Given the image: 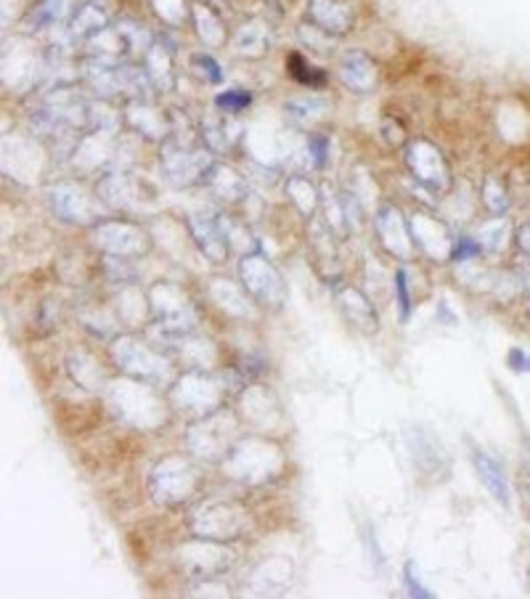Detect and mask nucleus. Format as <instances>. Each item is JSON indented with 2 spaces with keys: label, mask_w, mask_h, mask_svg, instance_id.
Returning a JSON list of instances; mask_svg holds the SVG:
<instances>
[{
  "label": "nucleus",
  "mask_w": 530,
  "mask_h": 599,
  "mask_svg": "<svg viewBox=\"0 0 530 599\" xmlns=\"http://www.w3.org/2000/svg\"><path fill=\"white\" fill-rule=\"evenodd\" d=\"M109 404L119 419L132 427H159L165 422V409L149 382L119 379L109 385Z\"/></svg>",
  "instance_id": "nucleus-1"
},
{
  "label": "nucleus",
  "mask_w": 530,
  "mask_h": 599,
  "mask_svg": "<svg viewBox=\"0 0 530 599\" xmlns=\"http://www.w3.org/2000/svg\"><path fill=\"white\" fill-rule=\"evenodd\" d=\"M223 467L242 483H268L282 472L284 453L265 440H242L223 459Z\"/></svg>",
  "instance_id": "nucleus-2"
},
{
  "label": "nucleus",
  "mask_w": 530,
  "mask_h": 599,
  "mask_svg": "<svg viewBox=\"0 0 530 599\" xmlns=\"http://www.w3.org/2000/svg\"><path fill=\"white\" fill-rule=\"evenodd\" d=\"M239 422L231 411H212L202 417L199 422L186 432V443L197 457L208 459V462H223L231 449L236 446Z\"/></svg>",
  "instance_id": "nucleus-3"
},
{
  "label": "nucleus",
  "mask_w": 530,
  "mask_h": 599,
  "mask_svg": "<svg viewBox=\"0 0 530 599\" xmlns=\"http://www.w3.org/2000/svg\"><path fill=\"white\" fill-rule=\"evenodd\" d=\"M199 472L191 462H186L181 457H168L155 467L149 480L151 496L157 504L162 506H176L186 502L191 493L197 491Z\"/></svg>",
  "instance_id": "nucleus-4"
},
{
  "label": "nucleus",
  "mask_w": 530,
  "mask_h": 599,
  "mask_svg": "<svg viewBox=\"0 0 530 599\" xmlns=\"http://www.w3.org/2000/svg\"><path fill=\"white\" fill-rule=\"evenodd\" d=\"M239 276H242L244 292L252 300L263 302L268 308H278L287 300V285H284L282 274L276 271L274 263H271L261 253H247L242 255L239 263Z\"/></svg>",
  "instance_id": "nucleus-5"
},
{
  "label": "nucleus",
  "mask_w": 530,
  "mask_h": 599,
  "mask_svg": "<svg viewBox=\"0 0 530 599\" xmlns=\"http://www.w3.org/2000/svg\"><path fill=\"white\" fill-rule=\"evenodd\" d=\"M112 355H115V364L123 368L125 374H130L132 379L149 382V385H159L170 377V364L165 355L151 351L146 342H138L132 338H119L112 345Z\"/></svg>",
  "instance_id": "nucleus-6"
},
{
  "label": "nucleus",
  "mask_w": 530,
  "mask_h": 599,
  "mask_svg": "<svg viewBox=\"0 0 530 599\" xmlns=\"http://www.w3.org/2000/svg\"><path fill=\"white\" fill-rule=\"evenodd\" d=\"M93 245L115 258H141L151 253V236L128 221H98L93 226Z\"/></svg>",
  "instance_id": "nucleus-7"
},
{
  "label": "nucleus",
  "mask_w": 530,
  "mask_h": 599,
  "mask_svg": "<svg viewBox=\"0 0 530 599\" xmlns=\"http://www.w3.org/2000/svg\"><path fill=\"white\" fill-rule=\"evenodd\" d=\"M406 164L411 175H414L424 189L433 191V194H448L451 170L446 157L441 154V149H437L435 143L424 141V138L411 141L406 151Z\"/></svg>",
  "instance_id": "nucleus-8"
},
{
  "label": "nucleus",
  "mask_w": 530,
  "mask_h": 599,
  "mask_svg": "<svg viewBox=\"0 0 530 599\" xmlns=\"http://www.w3.org/2000/svg\"><path fill=\"white\" fill-rule=\"evenodd\" d=\"M225 393V385L218 379H210L208 374H202V368L199 372L186 374L172 385V404H178L186 411H194L199 417H208V414L218 411V406H221Z\"/></svg>",
  "instance_id": "nucleus-9"
},
{
  "label": "nucleus",
  "mask_w": 530,
  "mask_h": 599,
  "mask_svg": "<svg viewBox=\"0 0 530 599\" xmlns=\"http://www.w3.org/2000/svg\"><path fill=\"white\" fill-rule=\"evenodd\" d=\"M159 157H162L165 178H168L172 186H191V183L204 181L212 164H215L204 149H186L183 143L168 141H165Z\"/></svg>",
  "instance_id": "nucleus-10"
},
{
  "label": "nucleus",
  "mask_w": 530,
  "mask_h": 599,
  "mask_svg": "<svg viewBox=\"0 0 530 599\" xmlns=\"http://www.w3.org/2000/svg\"><path fill=\"white\" fill-rule=\"evenodd\" d=\"M244 525H247V517H244V512L234 504L212 502L199 506L194 515H191V531H194L197 536L210 538V542L239 538L242 536Z\"/></svg>",
  "instance_id": "nucleus-11"
},
{
  "label": "nucleus",
  "mask_w": 530,
  "mask_h": 599,
  "mask_svg": "<svg viewBox=\"0 0 530 599\" xmlns=\"http://www.w3.org/2000/svg\"><path fill=\"white\" fill-rule=\"evenodd\" d=\"M411 234H414V245L422 249L427 258H433L437 263L454 258V247H456V236L451 234V228L443 221L433 218L427 213H414L409 221Z\"/></svg>",
  "instance_id": "nucleus-12"
},
{
  "label": "nucleus",
  "mask_w": 530,
  "mask_h": 599,
  "mask_svg": "<svg viewBox=\"0 0 530 599\" xmlns=\"http://www.w3.org/2000/svg\"><path fill=\"white\" fill-rule=\"evenodd\" d=\"M98 196L109 205L112 210H144L155 202L151 191L141 186L136 175L128 173H106L102 181H98Z\"/></svg>",
  "instance_id": "nucleus-13"
},
{
  "label": "nucleus",
  "mask_w": 530,
  "mask_h": 599,
  "mask_svg": "<svg viewBox=\"0 0 530 599\" xmlns=\"http://www.w3.org/2000/svg\"><path fill=\"white\" fill-rule=\"evenodd\" d=\"M231 563H234V555L223 546L202 542V544H186L178 549V565L189 573V576H218V573L229 570Z\"/></svg>",
  "instance_id": "nucleus-14"
},
{
  "label": "nucleus",
  "mask_w": 530,
  "mask_h": 599,
  "mask_svg": "<svg viewBox=\"0 0 530 599\" xmlns=\"http://www.w3.org/2000/svg\"><path fill=\"white\" fill-rule=\"evenodd\" d=\"M377 232H380V239L384 249L395 258L409 260L414 258V234H411V226L406 218L401 215V210L395 205H382L380 213H377Z\"/></svg>",
  "instance_id": "nucleus-15"
},
{
  "label": "nucleus",
  "mask_w": 530,
  "mask_h": 599,
  "mask_svg": "<svg viewBox=\"0 0 530 599\" xmlns=\"http://www.w3.org/2000/svg\"><path fill=\"white\" fill-rule=\"evenodd\" d=\"M49 200L53 213L66 223H77V226H85V223H93V226H96L98 223V215L96 210H93V200L88 196V191H83L80 186L59 183V186L51 189Z\"/></svg>",
  "instance_id": "nucleus-16"
},
{
  "label": "nucleus",
  "mask_w": 530,
  "mask_h": 599,
  "mask_svg": "<svg viewBox=\"0 0 530 599\" xmlns=\"http://www.w3.org/2000/svg\"><path fill=\"white\" fill-rule=\"evenodd\" d=\"M189 234L194 236L197 247L210 263H223L229 258V236H225L221 221L208 218V215H189Z\"/></svg>",
  "instance_id": "nucleus-17"
},
{
  "label": "nucleus",
  "mask_w": 530,
  "mask_h": 599,
  "mask_svg": "<svg viewBox=\"0 0 530 599\" xmlns=\"http://www.w3.org/2000/svg\"><path fill=\"white\" fill-rule=\"evenodd\" d=\"M469 457H473V467H475L477 478H480V483L486 485L490 496H494L496 502L504 506V510H512V491H509L507 472H504L499 459L490 457L488 451L477 449V446L469 449Z\"/></svg>",
  "instance_id": "nucleus-18"
},
{
  "label": "nucleus",
  "mask_w": 530,
  "mask_h": 599,
  "mask_svg": "<svg viewBox=\"0 0 530 599\" xmlns=\"http://www.w3.org/2000/svg\"><path fill=\"white\" fill-rule=\"evenodd\" d=\"M337 298V308H340L344 319H348V324L358 329L361 334H374L377 329H380V319H377L374 306H371V300L367 295H361L353 287H340L335 292Z\"/></svg>",
  "instance_id": "nucleus-19"
},
{
  "label": "nucleus",
  "mask_w": 530,
  "mask_h": 599,
  "mask_svg": "<svg viewBox=\"0 0 530 599\" xmlns=\"http://www.w3.org/2000/svg\"><path fill=\"white\" fill-rule=\"evenodd\" d=\"M340 81L353 94H371L377 88L380 75H377L374 62L363 51H348L340 58Z\"/></svg>",
  "instance_id": "nucleus-20"
},
{
  "label": "nucleus",
  "mask_w": 530,
  "mask_h": 599,
  "mask_svg": "<svg viewBox=\"0 0 530 599\" xmlns=\"http://www.w3.org/2000/svg\"><path fill=\"white\" fill-rule=\"evenodd\" d=\"M308 17L314 28L329 32L331 38L344 35V32L353 28V14H350V9L342 0H314Z\"/></svg>",
  "instance_id": "nucleus-21"
},
{
  "label": "nucleus",
  "mask_w": 530,
  "mask_h": 599,
  "mask_svg": "<svg viewBox=\"0 0 530 599\" xmlns=\"http://www.w3.org/2000/svg\"><path fill=\"white\" fill-rule=\"evenodd\" d=\"M411 457H414V464L420 467V472H430L435 480L448 475V459L443 453L437 440L430 436L427 430L416 427L414 440H411Z\"/></svg>",
  "instance_id": "nucleus-22"
},
{
  "label": "nucleus",
  "mask_w": 530,
  "mask_h": 599,
  "mask_svg": "<svg viewBox=\"0 0 530 599\" xmlns=\"http://www.w3.org/2000/svg\"><path fill=\"white\" fill-rule=\"evenodd\" d=\"M204 183H208L218 200L229 202V205L244 202L250 194L244 175H239L236 170H231V168H223V164H212V170L208 173V178H204Z\"/></svg>",
  "instance_id": "nucleus-23"
},
{
  "label": "nucleus",
  "mask_w": 530,
  "mask_h": 599,
  "mask_svg": "<svg viewBox=\"0 0 530 599\" xmlns=\"http://www.w3.org/2000/svg\"><path fill=\"white\" fill-rule=\"evenodd\" d=\"M335 232L329 228L327 221L321 218H310L308 223V242H310V253H314V263L318 266V271L329 274V268H337V242Z\"/></svg>",
  "instance_id": "nucleus-24"
},
{
  "label": "nucleus",
  "mask_w": 530,
  "mask_h": 599,
  "mask_svg": "<svg viewBox=\"0 0 530 599\" xmlns=\"http://www.w3.org/2000/svg\"><path fill=\"white\" fill-rule=\"evenodd\" d=\"M202 141L204 147L212 149V151H229L231 147L236 143V136H239V125L231 120L225 111H210L208 117H204L202 122Z\"/></svg>",
  "instance_id": "nucleus-25"
},
{
  "label": "nucleus",
  "mask_w": 530,
  "mask_h": 599,
  "mask_svg": "<svg viewBox=\"0 0 530 599\" xmlns=\"http://www.w3.org/2000/svg\"><path fill=\"white\" fill-rule=\"evenodd\" d=\"M66 366H70L72 379H75L77 385L88 387V391H96V387H102L106 382L104 366L98 364L96 355H91L88 351L70 353V359H66Z\"/></svg>",
  "instance_id": "nucleus-26"
},
{
  "label": "nucleus",
  "mask_w": 530,
  "mask_h": 599,
  "mask_svg": "<svg viewBox=\"0 0 530 599\" xmlns=\"http://www.w3.org/2000/svg\"><path fill=\"white\" fill-rule=\"evenodd\" d=\"M210 298L221 306V311H225L229 315H236V319H242V315H250V300L244 298V292L236 285H231V281L215 279L210 285Z\"/></svg>",
  "instance_id": "nucleus-27"
},
{
  "label": "nucleus",
  "mask_w": 530,
  "mask_h": 599,
  "mask_svg": "<svg viewBox=\"0 0 530 599\" xmlns=\"http://www.w3.org/2000/svg\"><path fill=\"white\" fill-rule=\"evenodd\" d=\"M512 236V223H509L507 215H494L488 223H483L475 239L483 247V253H501Z\"/></svg>",
  "instance_id": "nucleus-28"
},
{
  "label": "nucleus",
  "mask_w": 530,
  "mask_h": 599,
  "mask_svg": "<svg viewBox=\"0 0 530 599\" xmlns=\"http://www.w3.org/2000/svg\"><path fill=\"white\" fill-rule=\"evenodd\" d=\"M287 196L292 200V205L300 210V213L308 221L314 218L318 202H321V194H318L314 183H310L308 178H303V175H289V181H287Z\"/></svg>",
  "instance_id": "nucleus-29"
},
{
  "label": "nucleus",
  "mask_w": 530,
  "mask_h": 599,
  "mask_svg": "<svg viewBox=\"0 0 530 599\" xmlns=\"http://www.w3.org/2000/svg\"><path fill=\"white\" fill-rule=\"evenodd\" d=\"M146 75L151 77V85H155V88L170 90L172 64H170V49L165 43H155L149 49V58H146Z\"/></svg>",
  "instance_id": "nucleus-30"
},
{
  "label": "nucleus",
  "mask_w": 530,
  "mask_h": 599,
  "mask_svg": "<svg viewBox=\"0 0 530 599\" xmlns=\"http://www.w3.org/2000/svg\"><path fill=\"white\" fill-rule=\"evenodd\" d=\"M480 200L490 215H509L512 207V194H509L507 183L499 175H486L480 189Z\"/></svg>",
  "instance_id": "nucleus-31"
},
{
  "label": "nucleus",
  "mask_w": 530,
  "mask_h": 599,
  "mask_svg": "<svg viewBox=\"0 0 530 599\" xmlns=\"http://www.w3.org/2000/svg\"><path fill=\"white\" fill-rule=\"evenodd\" d=\"M141 298L144 295L138 292L136 287H125L123 292H119V298L115 300V313L125 324H138V321H144L146 313L151 311V302Z\"/></svg>",
  "instance_id": "nucleus-32"
},
{
  "label": "nucleus",
  "mask_w": 530,
  "mask_h": 599,
  "mask_svg": "<svg viewBox=\"0 0 530 599\" xmlns=\"http://www.w3.org/2000/svg\"><path fill=\"white\" fill-rule=\"evenodd\" d=\"M176 351L186 361V364L194 366V368H208V366H212V361H215V347H212L204 338L202 340L181 338L178 340Z\"/></svg>",
  "instance_id": "nucleus-33"
},
{
  "label": "nucleus",
  "mask_w": 530,
  "mask_h": 599,
  "mask_svg": "<svg viewBox=\"0 0 530 599\" xmlns=\"http://www.w3.org/2000/svg\"><path fill=\"white\" fill-rule=\"evenodd\" d=\"M194 19H197V32L208 45H223L225 41V28L221 17L212 14L208 6H194Z\"/></svg>",
  "instance_id": "nucleus-34"
},
{
  "label": "nucleus",
  "mask_w": 530,
  "mask_h": 599,
  "mask_svg": "<svg viewBox=\"0 0 530 599\" xmlns=\"http://www.w3.org/2000/svg\"><path fill=\"white\" fill-rule=\"evenodd\" d=\"M287 62L289 75L300 85H305V88H321V85L327 83V72L314 67L303 54H289Z\"/></svg>",
  "instance_id": "nucleus-35"
},
{
  "label": "nucleus",
  "mask_w": 530,
  "mask_h": 599,
  "mask_svg": "<svg viewBox=\"0 0 530 599\" xmlns=\"http://www.w3.org/2000/svg\"><path fill=\"white\" fill-rule=\"evenodd\" d=\"M268 35H265L263 28L257 24H250V28L239 30L236 35V51L247 58H261L265 51H268Z\"/></svg>",
  "instance_id": "nucleus-36"
},
{
  "label": "nucleus",
  "mask_w": 530,
  "mask_h": 599,
  "mask_svg": "<svg viewBox=\"0 0 530 599\" xmlns=\"http://www.w3.org/2000/svg\"><path fill=\"white\" fill-rule=\"evenodd\" d=\"M106 30V17L93 6H83L77 17L72 19V35L77 38H96Z\"/></svg>",
  "instance_id": "nucleus-37"
},
{
  "label": "nucleus",
  "mask_w": 530,
  "mask_h": 599,
  "mask_svg": "<svg viewBox=\"0 0 530 599\" xmlns=\"http://www.w3.org/2000/svg\"><path fill=\"white\" fill-rule=\"evenodd\" d=\"M324 109H327V104L316 96H303L287 101V115L295 122H314L316 117L324 115Z\"/></svg>",
  "instance_id": "nucleus-38"
},
{
  "label": "nucleus",
  "mask_w": 530,
  "mask_h": 599,
  "mask_svg": "<svg viewBox=\"0 0 530 599\" xmlns=\"http://www.w3.org/2000/svg\"><path fill=\"white\" fill-rule=\"evenodd\" d=\"M115 315H109L104 311H80V319H83V324L88 327L93 334H98V338H112V334H115V327H117Z\"/></svg>",
  "instance_id": "nucleus-39"
},
{
  "label": "nucleus",
  "mask_w": 530,
  "mask_h": 599,
  "mask_svg": "<svg viewBox=\"0 0 530 599\" xmlns=\"http://www.w3.org/2000/svg\"><path fill=\"white\" fill-rule=\"evenodd\" d=\"M215 104H218V109L225 111V115H236V111L250 107L252 94H250V90H244V88H229V90H223V94L215 98Z\"/></svg>",
  "instance_id": "nucleus-40"
},
{
  "label": "nucleus",
  "mask_w": 530,
  "mask_h": 599,
  "mask_svg": "<svg viewBox=\"0 0 530 599\" xmlns=\"http://www.w3.org/2000/svg\"><path fill=\"white\" fill-rule=\"evenodd\" d=\"M367 281H369V292L374 295L377 300H388L390 298V287L395 285V276H388L380 268V263H371L369 260V276H367Z\"/></svg>",
  "instance_id": "nucleus-41"
},
{
  "label": "nucleus",
  "mask_w": 530,
  "mask_h": 599,
  "mask_svg": "<svg viewBox=\"0 0 530 599\" xmlns=\"http://www.w3.org/2000/svg\"><path fill=\"white\" fill-rule=\"evenodd\" d=\"M403 584H406V591H409L411 597H420V599L435 597L433 591H430L427 586H424L420 581V576H416V565L414 563H406V568H403Z\"/></svg>",
  "instance_id": "nucleus-42"
},
{
  "label": "nucleus",
  "mask_w": 530,
  "mask_h": 599,
  "mask_svg": "<svg viewBox=\"0 0 530 599\" xmlns=\"http://www.w3.org/2000/svg\"><path fill=\"white\" fill-rule=\"evenodd\" d=\"M191 64H194V69L199 72V75L208 77L210 83H221L223 81V69L218 67V62L212 56L197 54V56H191Z\"/></svg>",
  "instance_id": "nucleus-43"
},
{
  "label": "nucleus",
  "mask_w": 530,
  "mask_h": 599,
  "mask_svg": "<svg viewBox=\"0 0 530 599\" xmlns=\"http://www.w3.org/2000/svg\"><path fill=\"white\" fill-rule=\"evenodd\" d=\"M507 366L512 368V372H520V374L530 372V353L522 351V347H512V351L507 353Z\"/></svg>",
  "instance_id": "nucleus-44"
},
{
  "label": "nucleus",
  "mask_w": 530,
  "mask_h": 599,
  "mask_svg": "<svg viewBox=\"0 0 530 599\" xmlns=\"http://www.w3.org/2000/svg\"><path fill=\"white\" fill-rule=\"evenodd\" d=\"M515 242H517V249H520L522 258L530 260V221L522 223V226H517Z\"/></svg>",
  "instance_id": "nucleus-45"
},
{
  "label": "nucleus",
  "mask_w": 530,
  "mask_h": 599,
  "mask_svg": "<svg viewBox=\"0 0 530 599\" xmlns=\"http://www.w3.org/2000/svg\"><path fill=\"white\" fill-rule=\"evenodd\" d=\"M520 276H522V285H526V292L530 295V260H526V258H522Z\"/></svg>",
  "instance_id": "nucleus-46"
},
{
  "label": "nucleus",
  "mask_w": 530,
  "mask_h": 599,
  "mask_svg": "<svg viewBox=\"0 0 530 599\" xmlns=\"http://www.w3.org/2000/svg\"><path fill=\"white\" fill-rule=\"evenodd\" d=\"M526 506H528V512H530V485L526 489Z\"/></svg>",
  "instance_id": "nucleus-47"
},
{
  "label": "nucleus",
  "mask_w": 530,
  "mask_h": 599,
  "mask_svg": "<svg viewBox=\"0 0 530 599\" xmlns=\"http://www.w3.org/2000/svg\"><path fill=\"white\" fill-rule=\"evenodd\" d=\"M528 589H530V565H528Z\"/></svg>",
  "instance_id": "nucleus-48"
},
{
  "label": "nucleus",
  "mask_w": 530,
  "mask_h": 599,
  "mask_svg": "<svg viewBox=\"0 0 530 599\" xmlns=\"http://www.w3.org/2000/svg\"><path fill=\"white\" fill-rule=\"evenodd\" d=\"M528 467H530V446H528Z\"/></svg>",
  "instance_id": "nucleus-49"
}]
</instances>
